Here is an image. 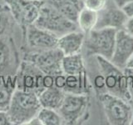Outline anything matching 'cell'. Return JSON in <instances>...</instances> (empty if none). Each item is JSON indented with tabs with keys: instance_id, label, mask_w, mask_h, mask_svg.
<instances>
[{
	"instance_id": "6da1fadb",
	"label": "cell",
	"mask_w": 133,
	"mask_h": 125,
	"mask_svg": "<svg viewBox=\"0 0 133 125\" xmlns=\"http://www.w3.org/2000/svg\"><path fill=\"white\" fill-rule=\"evenodd\" d=\"M41 108L38 96L36 93L16 89L7 114L12 125L28 124L37 116Z\"/></svg>"
},
{
	"instance_id": "7a4b0ae2",
	"label": "cell",
	"mask_w": 133,
	"mask_h": 125,
	"mask_svg": "<svg viewBox=\"0 0 133 125\" xmlns=\"http://www.w3.org/2000/svg\"><path fill=\"white\" fill-rule=\"evenodd\" d=\"M94 58L99 72L103 77L107 93L131 102L127 77L124 69L116 67L107 58L100 56H95Z\"/></svg>"
},
{
	"instance_id": "3957f363",
	"label": "cell",
	"mask_w": 133,
	"mask_h": 125,
	"mask_svg": "<svg viewBox=\"0 0 133 125\" xmlns=\"http://www.w3.org/2000/svg\"><path fill=\"white\" fill-rule=\"evenodd\" d=\"M116 31L114 28H94L86 34L82 52L87 58L100 56L110 60L113 53Z\"/></svg>"
},
{
	"instance_id": "277c9868",
	"label": "cell",
	"mask_w": 133,
	"mask_h": 125,
	"mask_svg": "<svg viewBox=\"0 0 133 125\" xmlns=\"http://www.w3.org/2000/svg\"><path fill=\"white\" fill-rule=\"evenodd\" d=\"M34 24L37 27L51 32L58 38L72 31L79 30L77 23L66 18L47 1H43Z\"/></svg>"
},
{
	"instance_id": "5b68a950",
	"label": "cell",
	"mask_w": 133,
	"mask_h": 125,
	"mask_svg": "<svg viewBox=\"0 0 133 125\" xmlns=\"http://www.w3.org/2000/svg\"><path fill=\"white\" fill-rule=\"evenodd\" d=\"M90 95L66 93L58 113L64 121V124H81L89 118Z\"/></svg>"
},
{
	"instance_id": "8992f818",
	"label": "cell",
	"mask_w": 133,
	"mask_h": 125,
	"mask_svg": "<svg viewBox=\"0 0 133 125\" xmlns=\"http://www.w3.org/2000/svg\"><path fill=\"white\" fill-rule=\"evenodd\" d=\"M97 98L102 106L108 123L111 125L131 123L133 105L131 102L108 93L100 95Z\"/></svg>"
},
{
	"instance_id": "52a82bcc",
	"label": "cell",
	"mask_w": 133,
	"mask_h": 125,
	"mask_svg": "<svg viewBox=\"0 0 133 125\" xmlns=\"http://www.w3.org/2000/svg\"><path fill=\"white\" fill-rule=\"evenodd\" d=\"M58 37L36 25L30 24L21 28L20 53L39 52L57 47Z\"/></svg>"
},
{
	"instance_id": "ba28073f",
	"label": "cell",
	"mask_w": 133,
	"mask_h": 125,
	"mask_svg": "<svg viewBox=\"0 0 133 125\" xmlns=\"http://www.w3.org/2000/svg\"><path fill=\"white\" fill-rule=\"evenodd\" d=\"M22 60L32 63L44 74L56 76L62 73V63L64 54L57 48L39 52L21 53Z\"/></svg>"
},
{
	"instance_id": "9c48e42d",
	"label": "cell",
	"mask_w": 133,
	"mask_h": 125,
	"mask_svg": "<svg viewBox=\"0 0 133 125\" xmlns=\"http://www.w3.org/2000/svg\"><path fill=\"white\" fill-rule=\"evenodd\" d=\"M22 57L14 36L0 38V77L16 76Z\"/></svg>"
},
{
	"instance_id": "30bf717a",
	"label": "cell",
	"mask_w": 133,
	"mask_h": 125,
	"mask_svg": "<svg viewBox=\"0 0 133 125\" xmlns=\"http://www.w3.org/2000/svg\"><path fill=\"white\" fill-rule=\"evenodd\" d=\"M45 74L32 63L22 60L16 74V89L32 92L38 96L45 89L43 84Z\"/></svg>"
},
{
	"instance_id": "8fae6325",
	"label": "cell",
	"mask_w": 133,
	"mask_h": 125,
	"mask_svg": "<svg viewBox=\"0 0 133 125\" xmlns=\"http://www.w3.org/2000/svg\"><path fill=\"white\" fill-rule=\"evenodd\" d=\"M10 8L15 21L24 28L33 24L38 17L43 0H3Z\"/></svg>"
},
{
	"instance_id": "7c38bea8",
	"label": "cell",
	"mask_w": 133,
	"mask_h": 125,
	"mask_svg": "<svg viewBox=\"0 0 133 125\" xmlns=\"http://www.w3.org/2000/svg\"><path fill=\"white\" fill-rule=\"evenodd\" d=\"M128 15L122 8L119 7L112 0H107L105 6L97 12V22L95 28L123 29Z\"/></svg>"
},
{
	"instance_id": "4fadbf2b",
	"label": "cell",
	"mask_w": 133,
	"mask_h": 125,
	"mask_svg": "<svg viewBox=\"0 0 133 125\" xmlns=\"http://www.w3.org/2000/svg\"><path fill=\"white\" fill-rule=\"evenodd\" d=\"M133 56V38L124 29L116 31L113 53L110 61L118 68L125 69Z\"/></svg>"
},
{
	"instance_id": "5bb4252c",
	"label": "cell",
	"mask_w": 133,
	"mask_h": 125,
	"mask_svg": "<svg viewBox=\"0 0 133 125\" xmlns=\"http://www.w3.org/2000/svg\"><path fill=\"white\" fill-rule=\"evenodd\" d=\"M86 34L80 30L72 31L58 38L57 48L64 56L80 53L82 51Z\"/></svg>"
},
{
	"instance_id": "9a60e30c",
	"label": "cell",
	"mask_w": 133,
	"mask_h": 125,
	"mask_svg": "<svg viewBox=\"0 0 133 125\" xmlns=\"http://www.w3.org/2000/svg\"><path fill=\"white\" fill-rule=\"evenodd\" d=\"M62 90L66 93L90 95L93 89L88 73L86 72L80 75H66V82Z\"/></svg>"
},
{
	"instance_id": "2e32d148",
	"label": "cell",
	"mask_w": 133,
	"mask_h": 125,
	"mask_svg": "<svg viewBox=\"0 0 133 125\" xmlns=\"http://www.w3.org/2000/svg\"><path fill=\"white\" fill-rule=\"evenodd\" d=\"M55 8L66 18L77 23L78 15L84 8L83 0H44Z\"/></svg>"
},
{
	"instance_id": "e0dca14e",
	"label": "cell",
	"mask_w": 133,
	"mask_h": 125,
	"mask_svg": "<svg viewBox=\"0 0 133 125\" xmlns=\"http://www.w3.org/2000/svg\"><path fill=\"white\" fill-rule=\"evenodd\" d=\"M66 93L56 86H52L46 89L38 95L39 102L42 108H52L54 110H58L61 107Z\"/></svg>"
},
{
	"instance_id": "ac0fdd59",
	"label": "cell",
	"mask_w": 133,
	"mask_h": 125,
	"mask_svg": "<svg viewBox=\"0 0 133 125\" xmlns=\"http://www.w3.org/2000/svg\"><path fill=\"white\" fill-rule=\"evenodd\" d=\"M62 68V73L66 75H80L87 72L82 53L64 56Z\"/></svg>"
},
{
	"instance_id": "d6986e66",
	"label": "cell",
	"mask_w": 133,
	"mask_h": 125,
	"mask_svg": "<svg viewBox=\"0 0 133 125\" xmlns=\"http://www.w3.org/2000/svg\"><path fill=\"white\" fill-rule=\"evenodd\" d=\"M15 90L16 76L0 77V111H8Z\"/></svg>"
},
{
	"instance_id": "ffe728a7",
	"label": "cell",
	"mask_w": 133,
	"mask_h": 125,
	"mask_svg": "<svg viewBox=\"0 0 133 125\" xmlns=\"http://www.w3.org/2000/svg\"><path fill=\"white\" fill-rule=\"evenodd\" d=\"M17 27H19L6 3L0 4V38L14 36Z\"/></svg>"
},
{
	"instance_id": "44dd1931",
	"label": "cell",
	"mask_w": 133,
	"mask_h": 125,
	"mask_svg": "<svg viewBox=\"0 0 133 125\" xmlns=\"http://www.w3.org/2000/svg\"><path fill=\"white\" fill-rule=\"evenodd\" d=\"M97 22V12L83 8L78 15L77 24L79 30L87 34L96 28Z\"/></svg>"
},
{
	"instance_id": "7402d4cb",
	"label": "cell",
	"mask_w": 133,
	"mask_h": 125,
	"mask_svg": "<svg viewBox=\"0 0 133 125\" xmlns=\"http://www.w3.org/2000/svg\"><path fill=\"white\" fill-rule=\"evenodd\" d=\"M37 117L40 120L42 125L64 124V121L58 111L52 109V108H42Z\"/></svg>"
},
{
	"instance_id": "603a6c76",
	"label": "cell",
	"mask_w": 133,
	"mask_h": 125,
	"mask_svg": "<svg viewBox=\"0 0 133 125\" xmlns=\"http://www.w3.org/2000/svg\"><path fill=\"white\" fill-rule=\"evenodd\" d=\"M107 0H83L84 7L95 12H99L105 6Z\"/></svg>"
},
{
	"instance_id": "cb8c5ba5",
	"label": "cell",
	"mask_w": 133,
	"mask_h": 125,
	"mask_svg": "<svg viewBox=\"0 0 133 125\" xmlns=\"http://www.w3.org/2000/svg\"><path fill=\"white\" fill-rule=\"evenodd\" d=\"M124 71L127 77V84H128V89L131 95V103L133 105V69L125 68Z\"/></svg>"
},
{
	"instance_id": "d4e9b609",
	"label": "cell",
	"mask_w": 133,
	"mask_h": 125,
	"mask_svg": "<svg viewBox=\"0 0 133 125\" xmlns=\"http://www.w3.org/2000/svg\"><path fill=\"white\" fill-rule=\"evenodd\" d=\"M123 29L129 35H131L133 38V16L128 17Z\"/></svg>"
},
{
	"instance_id": "484cf974",
	"label": "cell",
	"mask_w": 133,
	"mask_h": 125,
	"mask_svg": "<svg viewBox=\"0 0 133 125\" xmlns=\"http://www.w3.org/2000/svg\"><path fill=\"white\" fill-rule=\"evenodd\" d=\"M0 125H12L7 112L0 111Z\"/></svg>"
},
{
	"instance_id": "4316f807",
	"label": "cell",
	"mask_w": 133,
	"mask_h": 125,
	"mask_svg": "<svg viewBox=\"0 0 133 125\" xmlns=\"http://www.w3.org/2000/svg\"><path fill=\"white\" fill-rule=\"evenodd\" d=\"M124 11L126 12V14L128 15V17L133 16V1L130 3H128L124 8H122Z\"/></svg>"
},
{
	"instance_id": "83f0119b",
	"label": "cell",
	"mask_w": 133,
	"mask_h": 125,
	"mask_svg": "<svg viewBox=\"0 0 133 125\" xmlns=\"http://www.w3.org/2000/svg\"><path fill=\"white\" fill-rule=\"evenodd\" d=\"M115 3H116L119 7L124 8L126 5H127L128 3H131L133 0H112Z\"/></svg>"
},
{
	"instance_id": "f1b7e54d",
	"label": "cell",
	"mask_w": 133,
	"mask_h": 125,
	"mask_svg": "<svg viewBox=\"0 0 133 125\" xmlns=\"http://www.w3.org/2000/svg\"><path fill=\"white\" fill-rule=\"evenodd\" d=\"M131 68V69H133V56L132 58L130 59V61L128 62V64L127 65V68Z\"/></svg>"
},
{
	"instance_id": "f546056e",
	"label": "cell",
	"mask_w": 133,
	"mask_h": 125,
	"mask_svg": "<svg viewBox=\"0 0 133 125\" xmlns=\"http://www.w3.org/2000/svg\"><path fill=\"white\" fill-rule=\"evenodd\" d=\"M131 124H133V117H132V120H131Z\"/></svg>"
},
{
	"instance_id": "4dcf8cb0",
	"label": "cell",
	"mask_w": 133,
	"mask_h": 125,
	"mask_svg": "<svg viewBox=\"0 0 133 125\" xmlns=\"http://www.w3.org/2000/svg\"><path fill=\"white\" fill-rule=\"evenodd\" d=\"M43 1H44V0H43Z\"/></svg>"
}]
</instances>
